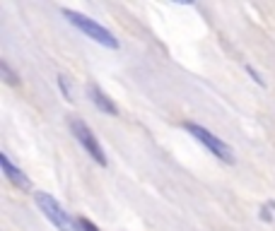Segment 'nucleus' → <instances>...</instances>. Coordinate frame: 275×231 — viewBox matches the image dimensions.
I'll use <instances>...</instances> for the list:
<instances>
[{
    "instance_id": "obj_1",
    "label": "nucleus",
    "mask_w": 275,
    "mask_h": 231,
    "mask_svg": "<svg viewBox=\"0 0 275 231\" xmlns=\"http://www.w3.org/2000/svg\"><path fill=\"white\" fill-rule=\"evenodd\" d=\"M61 12H63V17L75 27L77 32H82L87 39H92L94 44L104 46V48H109V51H119V46H121L119 39H116L106 27H101L97 20H89L87 15H82V12H77V10H70V8H63Z\"/></svg>"
},
{
    "instance_id": "obj_2",
    "label": "nucleus",
    "mask_w": 275,
    "mask_h": 231,
    "mask_svg": "<svg viewBox=\"0 0 275 231\" xmlns=\"http://www.w3.org/2000/svg\"><path fill=\"white\" fill-rule=\"evenodd\" d=\"M34 202H36L39 212H41L58 231H80L77 219L68 214L66 207H63L53 195H48V193H44V190H36V193H34Z\"/></svg>"
},
{
    "instance_id": "obj_3",
    "label": "nucleus",
    "mask_w": 275,
    "mask_h": 231,
    "mask_svg": "<svg viewBox=\"0 0 275 231\" xmlns=\"http://www.w3.org/2000/svg\"><path fill=\"white\" fill-rule=\"evenodd\" d=\"M184 130H186L188 135H193V140H198V142L203 144L210 154H215L220 162H225V164H234V162H237V159H234V149H232L225 140H220L217 135H212L208 128H203L198 123L186 121L184 123Z\"/></svg>"
},
{
    "instance_id": "obj_4",
    "label": "nucleus",
    "mask_w": 275,
    "mask_h": 231,
    "mask_svg": "<svg viewBox=\"0 0 275 231\" xmlns=\"http://www.w3.org/2000/svg\"><path fill=\"white\" fill-rule=\"evenodd\" d=\"M68 128H70V132H73V137H75L77 142L82 144V149L97 162L99 166H106L109 162H106V154H104V147L99 144V140H97V135L92 132V128H89L87 123L82 121V118H77V116H70L68 118Z\"/></svg>"
},
{
    "instance_id": "obj_5",
    "label": "nucleus",
    "mask_w": 275,
    "mask_h": 231,
    "mask_svg": "<svg viewBox=\"0 0 275 231\" xmlns=\"http://www.w3.org/2000/svg\"><path fill=\"white\" fill-rule=\"evenodd\" d=\"M0 169H3L5 178H8L15 188H20L22 193H29V190H32V181L27 178V174H24L20 166L12 164L10 157H8V152H0Z\"/></svg>"
},
{
    "instance_id": "obj_6",
    "label": "nucleus",
    "mask_w": 275,
    "mask_h": 231,
    "mask_svg": "<svg viewBox=\"0 0 275 231\" xmlns=\"http://www.w3.org/2000/svg\"><path fill=\"white\" fill-rule=\"evenodd\" d=\"M87 97L101 113H106V116H119V106L114 104V99H111L97 82H87Z\"/></svg>"
},
{
    "instance_id": "obj_7",
    "label": "nucleus",
    "mask_w": 275,
    "mask_h": 231,
    "mask_svg": "<svg viewBox=\"0 0 275 231\" xmlns=\"http://www.w3.org/2000/svg\"><path fill=\"white\" fill-rule=\"evenodd\" d=\"M0 77H3L10 87H17V85H20V75L12 70L8 60H0Z\"/></svg>"
},
{
    "instance_id": "obj_8",
    "label": "nucleus",
    "mask_w": 275,
    "mask_h": 231,
    "mask_svg": "<svg viewBox=\"0 0 275 231\" xmlns=\"http://www.w3.org/2000/svg\"><path fill=\"white\" fill-rule=\"evenodd\" d=\"M58 87L63 89V97L68 101H73V94H70V85H68V75H58Z\"/></svg>"
},
{
    "instance_id": "obj_9",
    "label": "nucleus",
    "mask_w": 275,
    "mask_h": 231,
    "mask_svg": "<svg viewBox=\"0 0 275 231\" xmlns=\"http://www.w3.org/2000/svg\"><path fill=\"white\" fill-rule=\"evenodd\" d=\"M77 224H80V231H99V226L92 224L87 217H77Z\"/></svg>"
},
{
    "instance_id": "obj_10",
    "label": "nucleus",
    "mask_w": 275,
    "mask_h": 231,
    "mask_svg": "<svg viewBox=\"0 0 275 231\" xmlns=\"http://www.w3.org/2000/svg\"><path fill=\"white\" fill-rule=\"evenodd\" d=\"M246 70H249V75H251V77H253V80H256V82H258V85H261V87H263V80H261V77H258V72H256V70H253V67H251V65L246 67Z\"/></svg>"
}]
</instances>
